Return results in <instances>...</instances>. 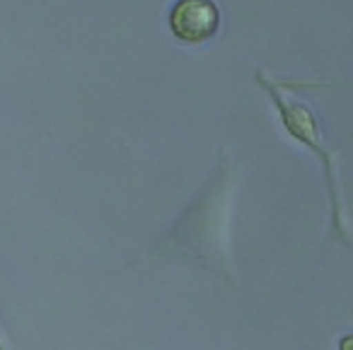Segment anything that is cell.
<instances>
[{
  "instance_id": "cell-2",
  "label": "cell",
  "mask_w": 353,
  "mask_h": 350,
  "mask_svg": "<svg viewBox=\"0 0 353 350\" xmlns=\"http://www.w3.org/2000/svg\"><path fill=\"white\" fill-rule=\"evenodd\" d=\"M261 85L269 90L271 99H274L276 109L281 114L285 131L290 133V138H295L298 143H303L305 147L314 152L322 160L324 176H327V191H329V208H332V232L341 244H351L348 237V220H346V205H343L341 196V184H339V167H336V152L329 150L322 141V131L314 112L305 102H300L298 97H290V92H285L283 85L269 83L261 78Z\"/></svg>"
},
{
  "instance_id": "cell-1",
  "label": "cell",
  "mask_w": 353,
  "mask_h": 350,
  "mask_svg": "<svg viewBox=\"0 0 353 350\" xmlns=\"http://www.w3.org/2000/svg\"><path fill=\"white\" fill-rule=\"evenodd\" d=\"M232 172L228 165L218 169L203 196L179 218L170 244L187 258L203 263L213 273L237 282L230 249V215H232Z\"/></svg>"
},
{
  "instance_id": "cell-3",
  "label": "cell",
  "mask_w": 353,
  "mask_h": 350,
  "mask_svg": "<svg viewBox=\"0 0 353 350\" xmlns=\"http://www.w3.org/2000/svg\"><path fill=\"white\" fill-rule=\"evenodd\" d=\"M170 30L182 44H206L221 30V10L213 0H176L170 10Z\"/></svg>"
},
{
  "instance_id": "cell-4",
  "label": "cell",
  "mask_w": 353,
  "mask_h": 350,
  "mask_svg": "<svg viewBox=\"0 0 353 350\" xmlns=\"http://www.w3.org/2000/svg\"><path fill=\"white\" fill-rule=\"evenodd\" d=\"M0 350H15V345H12L10 333H8L6 324H3V319H0Z\"/></svg>"
},
{
  "instance_id": "cell-5",
  "label": "cell",
  "mask_w": 353,
  "mask_h": 350,
  "mask_svg": "<svg viewBox=\"0 0 353 350\" xmlns=\"http://www.w3.org/2000/svg\"><path fill=\"white\" fill-rule=\"evenodd\" d=\"M339 345H341V350H348V345H351V336H343Z\"/></svg>"
}]
</instances>
